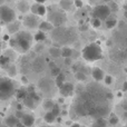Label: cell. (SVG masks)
I'll use <instances>...</instances> for the list:
<instances>
[{"mask_svg": "<svg viewBox=\"0 0 127 127\" xmlns=\"http://www.w3.org/2000/svg\"><path fill=\"white\" fill-rule=\"evenodd\" d=\"M0 18H1L2 24L9 25L11 22L16 21V12L9 6L1 4V7H0Z\"/></svg>", "mask_w": 127, "mask_h": 127, "instance_id": "obj_7", "label": "cell"}, {"mask_svg": "<svg viewBox=\"0 0 127 127\" xmlns=\"http://www.w3.org/2000/svg\"><path fill=\"white\" fill-rule=\"evenodd\" d=\"M24 103H25V105H26L27 107H29V108H35L36 106H37V100L33 99L29 94L27 95V97L24 99Z\"/></svg>", "mask_w": 127, "mask_h": 127, "instance_id": "obj_20", "label": "cell"}, {"mask_svg": "<svg viewBox=\"0 0 127 127\" xmlns=\"http://www.w3.org/2000/svg\"><path fill=\"white\" fill-rule=\"evenodd\" d=\"M17 127H26V126H25L24 124H22L21 122H20V123H19V124H18V125H17Z\"/></svg>", "mask_w": 127, "mask_h": 127, "instance_id": "obj_46", "label": "cell"}, {"mask_svg": "<svg viewBox=\"0 0 127 127\" xmlns=\"http://www.w3.org/2000/svg\"><path fill=\"white\" fill-rule=\"evenodd\" d=\"M22 81H24V83H27L28 80H26V77H22Z\"/></svg>", "mask_w": 127, "mask_h": 127, "instance_id": "obj_47", "label": "cell"}, {"mask_svg": "<svg viewBox=\"0 0 127 127\" xmlns=\"http://www.w3.org/2000/svg\"><path fill=\"white\" fill-rule=\"evenodd\" d=\"M71 127H80V126H79V125H77V124H75V125H72Z\"/></svg>", "mask_w": 127, "mask_h": 127, "instance_id": "obj_50", "label": "cell"}, {"mask_svg": "<svg viewBox=\"0 0 127 127\" xmlns=\"http://www.w3.org/2000/svg\"><path fill=\"white\" fill-rule=\"evenodd\" d=\"M24 115H25V114H24L22 112H20V110H17V113H16V116H17L18 118L20 119V121H21V118L24 117Z\"/></svg>", "mask_w": 127, "mask_h": 127, "instance_id": "obj_40", "label": "cell"}, {"mask_svg": "<svg viewBox=\"0 0 127 127\" xmlns=\"http://www.w3.org/2000/svg\"><path fill=\"white\" fill-rule=\"evenodd\" d=\"M105 24H106V27H107L108 29H112V28H114V27L117 25V20L115 19V18L109 17V18H107V19H106Z\"/></svg>", "mask_w": 127, "mask_h": 127, "instance_id": "obj_27", "label": "cell"}, {"mask_svg": "<svg viewBox=\"0 0 127 127\" xmlns=\"http://www.w3.org/2000/svg\"><path fill=\"white\" fill-rule=\"evenodd\" d=\"M127 90V83H124L123 84V92H126Z\"/></svg>", "mask_w": 127, "mask_h": 127, "instance_id": "obj_43", "label": "cell"}, {"mask_svg": "<svg viewBox=\"0 0 127 127\" xmlns=\"http://www.w3.org/2000/svg\"><path fill=\"white\" fill-rule=\"evenodd\" d=\"M51 38L57 44L67 45L68 42H71L76 39V33L74 32L72 29L66 28L65 26L55 27V29L51 31Z\"/></svg>", "mask_w": 127, "mask_h": 127, "instance_id": "obj_3", "label": "cell"}, {"mask_svg": "<svg viewBox=\"0 0 127 127\" xmlns=\"http://www.w3.org/2000/svg\"><path fill=\"white\" fill-rule=\"evenodd\" d=\"M123 118L127 121V112H124V114H123Z\"/></svg>", "mask_w": 127, "mask_h": 127, "instance_id": "obj_45", "label": "cell"}, {"mask_svg": "<svg viewBox=\"0 0 127 127\" xmlns=\"http://www.w3.org/2000/svg\"><path fill=\"white\" fill-rule=\"evenodd\" d=\"M17 7H18V9H19L20 12H22V13L27 12V11L30 9V7H29L28 2H27L26 0H20V1L17 3Z\"/></svg>", "mask_w": 127, "mask_h": 127, "instance_id": "obj_21", "label": "cell"}, {"mask_svg": "<svg viewBox=\"0 0 127 127\" xmlns=\"http://www.w3.org/2000/svg\"><path fill=\"white\" fill-rule=\"evenodd\" d=\"M33 38H35V40L37 42H42L46 40L47 36H46V32H44V31H41V30H38L37 32H36V35L33 36Z\"/></svg>", "mask_w": 127, "mask_h": 127, "instance_id": "obj_23", "label": "cell"}, {"mask_svg": "<svg viewBox=\"0 0 127 127\" xmlns=\"http://www.w3.org/2000/svg\"><path fill=\"white\" fill-rule=\"evenodd\" d=\"M45 67H46V62H45V59L42 57H40V56L36 57L35 59L32 60V63H31V69L35 72L44 71Z\"/></svg>", "mask_w": 127, "mask_h": 127, "instance_id": "obj_10", "label": "cell"}, {"mask_svg": "<svg viewBox=\"0 0 127 127\" xmlns=\"http://www.w3.org/2000/svg\"><path fill=\"white\" fill-rule=\"evenodd\" d=\"M27 95H28V90H26V89H18V92H17V97L19 99H25L27 97Z\"/></svg>", "mask_w": 127, "mask_h": 127, "instance_id": "obj_33", "label": "cell"}, {"mask_svg": "<svg viewBox=\"0 0 127 127\" xmlns=\"http://www.w3.org/2000/svg\"><path fill=\"white\" fill-rule=\"evenodd\" d=\"M49 54H50V56L54 58L60 57V56H62V48H59V47H51V48L49 49Z\"/></svg>", "mask_w": 127, "mask_h": 127, "instance_id": "obj_24", "label": "cell"}, {"mask_svg": "<svg viewBox=\"0 0 127 127\" xmlns=\"http://www.w3.org/2000/svg\"><path fill=\"white\" fill-rule=\"evenodd\" d=\"M124 17L127 19V11H124Z\"/></svg>", "mask_w": 127, "mask_h": 127, "instance_id": "obj_48", "label": "cell"}, {"mask_svg": "<svg viewBox=\"0 0 127 127\" xmlns=\"http://www.w3.org/2000/svg\"><path fill=\"white\" fill-rule=\"evenodd\" d=\"M30 11H31V13L38 16V17H42V16L47 15V12H48L47 8L44 6V4L37 3V2H35L32 6H30Z\"/></svg>", "mask_w": 127, "mask_h": 127, "instance_id": "obj_11", "label": "cell"}, {"mask_svg": "<svg viewBox=\"0 0 127 127\" xmlns=\"http://www.w3.org/2000/svg\"><path fill=\"white\" fill-rule=\"evenodd\" d=\"M105 84L106 85H110V84L113 83V77L112 76H109V75H107V76H105Z\"/></svg>", "mask_w": 127, "mask_h": 127, "instance_id": "obj_37", "label": "cell"}, {"mask_svg": "<svg viewBox=\"0 0 127 127\" xmlns=\"http://www.w3.org/2000/svg\"><path fill=\"white\" fill-rule=\"evenodd\" d=\"M65 60H66V62H65L66 65H69V64H70V58H65Z\"/></svg>", "mask_w": 127, "mask_h": 127, "instance_id": "obj_44", "label": "cell"}, {"mask_svg": "<svg viewBox=\"0 0 127 127\" xmlns=\"http://www.w3.org/2000/svg\"><path fill=\"white\" fill-rule=\"evenodd\" d=\"M24 26H26L27 28L29 29H36L38 27L39 28V25H40V21H39V17L33 13H30V15H26L24 17Z\"/></svg>", "mask_w": 127, "mask_h": 127, "instance_id": "obj_9", "label": "cell"}, {"mask_svg": "<svg viewBox=\"0 0 127 127\" xmlns=\"http://www.w3.org/2000/svg\"><path fill=\"white\" fill-rule=\"evenodd\" d=\"M124 10L127 11V4H125V6H124Z\"/></svg>", "mask_w": 127, "mask_h": 127, "instance_id": "obj_49", "label": "cell"}, {"mask_svg": "<svg viewBox=\"0 0 127 127\" xmlns=\"http://www.w3.org/2000/svg\"><path fill=\"white\" fill-rule=\"evenodd\" d=\"M54 29H55V26H54L50 21H41L39 25V30L44 31V32L53 31Z\"/></svg>", "mask_w": 127, "mask_h": 127, "instance_id": "obj_17", "label": "cell"}, {"mask_svg": "<svg viewBox=\"0 0 127 127\" xmlns=\"http://www.w3.org/2000/svg\"><path fill=\"white\" fill-rule=\"evenodd\" d=\"M74 4L76 8H81L83 7V1L81 0H74Z\"/></svg>", "mask_w": 127, "mask_h": 127, "instance_id": "obj_38", "label": "cell"}, {"mask_svg": "<svg viewBox=\"0 0 127 127\" xmlns=\"http://www.w3.org/2000/svg\"><path fill=\"white\" fill-rule=\"evenodd\" d=\"M15 93H16L15 83L10 78L2 77L0 79V99L2 101L7 100L10 97H12Z\"/></svg>", "mask_w": 127, "mask_h": 127, "instance_id": "obj_6", "label": "cell"}, {"mask_svg": "<svg viewBox=\"0 0 127 127\" xmlns=\"http://www.w3.org/2000/svg\"><path fill=\"white\" fill-rule=\"evenodd\" d=\"M42 106H44L45 109H47L49 112V110H51L55 107V104H54V101L51 100V99H46V100L42 103Z\"/></svg>", "mask_w": 127, "mask_h": 127, "instance_id": "obj_29", "label": "cell"}, {"mask_svg": "<svg viewBox=\"0 0 127 127\" xmlns=\"http://www.w3.org/2000/svg\"><path fill=\"white\" fill-rule=\"evenodd\" d=\"M92 26L94 28H99L101 26V20L98 19V18H93L92 19Z\"/></svg>", "mask_w": 127, "mask_h": 127, "instance_id": "obj_36", "label": "cell"}, {"mask_svg": "<svg viewBox=\"0 0 127 127\" xmlns=\"http://www.w3.org/2000/svg\"><path fill=\"white\" fill-rule=\"evenodd\" d=\"M118 121H119L118 117H117L116 115H113V114L110 115L109 118H108V123H109L110 125H116V124L118 123Z\"/></svg>", "mask_w": 127, "mask_h": 127, "instance_id": "obj_35", "label": "cell"}, {"mask_svg": "<svg viewBox=\"0 0 127 127\" xmlns=\"http://www.w3.org/2000/svg\"><path fill=\"white\" fill-rule=\"evenodd\" d=\"M110 13H112V9L107 4H97L96 7H94L92 11V17L93 18H98L100 20L107 19L110 17Z\"/></svg>", "mask_w": 127, "mask_h": 127, "instance_id": "obj_8", "label": "cell"}, {"mask_svg": "<svg viewBox=\"0 0 127 127\" xmlns=\"http://www.w3.org/2000/svg\"><path fill=\"white\" fill-rule=\"evenodd\" d=\"M94 1H98V0H94Z\"/></svg>", "mask_w": 127, "mask_h": 127, "instance_id": "obj_52", "label": "cell"}, {"mask_svg": "<svg viewBox=\"0 0 127 127\" xmlns=\"http://www.w3.org/2000/svg\"><path fill=\"white\" fill-rule=\"evenodd\" d=\"M72 6H75V4L74 1H71V0H60L59 2V7L65 11H70Z\"/></svg>", "mask_w": 127, "mask_h": 127, "instance_id": "obj_19", "label": "cell"}, {"mask_svg": "<svg viewBox=\"0 0 127 127\" xmlns=\"http://www.w3.org/2000/svg\"><path fill=\"white\" fill-rule=\"evenodd\" d=\"M75 77H76V79L77 80H79V81H85L86 79H87V76H86V74L84 71H77L76 74H75Z\"/></svg>", "mask_w": 127, "mask_h": 127, "instance_id": "obj_32", "label": "cell"}, {"mask_svg": "<svg viewBox=\"0 0 127 127\" xmlns=\"http://www.w3.org/2000/svg\"><path fill=\"white\" fill-rule=\"evenodd\" d=\"M59 93L64 97H68L74 93V85L70 83H65L62 87H59Z\"/></svg>", "mask_w": 127, "mask_h": 127, "instance_id": "obj_12", "label": "cell"}, {"mask_svg": "<svg viewBox=\"0 0 127 127\" xmlns=\"http://www.w3.org/2000/svg\"><path fill=\"white\" fill-rule=\"evenodd\" d=\"M47 15H48V21H50L55 27H63L67 22L65 10H63L60 7H49Z\"/></svg>", "mask_w": 127, "mask_h": 127, "instance_id": "obj_5", "label": "cell"}, {"mask_svg": "<svg viewBox=\"0 0 127 127\" xmlns=\"http://www.w3.org/2000/svg\"><path fill=\"white\" fill-rule=\"evenodd\" d=\"M62 74V71H60V68L59 67H57L56 65H51V75L53 76H55V77H57L58 75H60Z\"/></svg>", "mask_w": 127, "mask_h": 127, "instance_id": "obj_34", "label": "cell"}, {"mask_svg": "<svg viewBox=\"0 0 127 127\" xmlns=\"http://www.w3.org/2000/svg\"><path fill=\"white\" fill-rule=\"evenodd\" d=\"M37 3H41V4H44L45 2H46V0H35Z\"/></svg>", "mask_w": 127, "mask_h": 127, "instance_id": "obj_42", "label": "cell"}, {"mask_svg": "<svg viewBox=\"0 0 127 127\" xmlns=\"http://www.w3.org/2000/svg\"><path fill=\"white\" fill-rule=\"evenodd\" d=\"M4 123H6L7 127H17V125L20 123V119L16 115H10L6 118Z\"/></svg>", "mask_w": 127, "mask_h": 127, "instance_id": "obj_15", "label": "cell"}, {"mask_svg": "<svg viewBox=\"0 0 127 127\" xmlns=\"http://www.w3.org/2000/svg\"><path fill=\"white\" fill-rule=\"evenodd\" d=\"M6 69H7V74L9 75V77H15L17 75V68H16V66L13 64L9 65Z\"/></svg>", "mask_w": 127, "mask_h": 127, "instance_id": "obj_26", "label": "cell"}, {"mask_svg": "<svg viewBox=\"0 0 127 127\" xmlns=\"http://www.w3.org/2000/svg\"><path fill=\"white\" fill-rule=\"evenodd\" d=\"M51 112H53L54 114H55L56 116H57V115L59 114V107H58V105H55V107H54L53 109H51Z\"/></svg>", "mask_w": 127, "mask_h": 127, "instance_id": "obj_39", "label": "cell"}, {"mask_svg": "<svg viewBox=\"0 0 127 127\" xmlns=\"http://www.w3.org/2000/svg\"><path fill=\"white\" fill-rule=\"evenodd\" d=\"M113 96L98 84H90L81 90L75 100V112L80 116L103 118L109 112V101Z\"/></svg>", "mask_w": 127, "mask_h": 127, "instance_id": "obj_1", "label": "cell"}, {"mask_svg": "<svg viewBox=\"0 0 127 127\" xmlns=\"http://www.w3.org/2000/svg\"><path fill=\"white\" fill-rule=\"evenodd\" d=\"M9 65H11V60L9 57H7L6 55L1 56V67L2 68H7Z\"/></svg>", "mask_w": 127, "mask_h": 127, "instance_id": "obj_31", "label": "cell"}, {"mask_svg": "<svg viewBox=\"0 0 127 127\" xmlns=\"http://www.w3.org/2000/svg\"><path fill=\"white\" fill-rule=\"evenodd\" d=\"M81 57L89 63H95L103 58V49L98 42H90L81 50Z\"/></svg>", "mask_w": 127, "mask_h": 127, "instance_id": "obj_4", "label": "cell"}, {"mask_svg": "<svg viewBox=\"0 0 127 127\" xmlns=\"http://www.w3.org/2000/svg\"><path fill=\"white\" fill-rule=\"evenodd\" d=\"M72 56V49L68 46L62 47V57L64 58H71Z\"/></svg>", "mask_w": 127, "mask_h": 127, "instance_id": "obj_22", "label": "cell"}, {"mask_svg": "<svg viewBox=\"0 0 127 127\" xmlns=\"http://www.w3.org/2000/svg\"><path fill=\"white\" fill-rule=\"evenodd\" d=\"M7 30L10 35H16L17 32H19V22L13 21L11 24L7 25Z\"/></svg>", "mask_w": 127, "mask_h": 127, "instance_id": "obj_18", "label": "cell"}, {"mask_svg": "<svg viewBox=\"0 0 127 127\" xmlns=\"http://www.w3.org/2000/svg\"><path fill=\"white\" fill-rule=\"evenodd\" d=\"M124 127H127V124H126V125H125V126H124Z\"/></svg>", "mask_w": 127, "mask_h": 127, "instance_id": "obj_51", "label": "cell"}, {"mask_svg": "<svg viewBox=\"0 0 127 127\" xmlns=\"http://www.w3.org/2000/svg\"><path fill=\"white\" fill-rule=\"evenodd\" d=\"M92 76L96 81H100V80H103V79H105V74H104L103 69H101V68H98V67L93 68Z\"/></svg>", "mask_w": 127, "mask_h": 127, "instance_id": "obj_14", "label": "cell"}, {"mask_svg": "<svg viewBox=\"0 0 127 127\" xmlns=\"http://www.w3.org/2000/svg\"><path fill=\"white\" fill-rule=\"evenodd\" d=\"M20 122H21L26 127H31L33 125V123H35V117L30 114H25Z\"/></svg>", "mask_w": 127, "mask_h": 127, "instance_id": "obj_16", "label": "cell"}, {"mask_svg": "<svg viewBox=\"0 0 127 127\" xmlns=\"http://www.w3.org/2000/svg\"><path fill=\"white\" fill-rule=\"evenodd\" d=\"M56 115L54 114L51 110H49V112H47L46 114H45V117H44V119H45V122H47L48 124H51V123H54V121H55V118H56Z\"/></svg>", "mask_w": 127, "mask_h": 127, "instance_id": "obj_25", "label": "cell"}, {"mask_svg": "<svg viewBox=\"0 0 127 127\" xmlns=\"http://www.w3.org/2000/svg\"><path fill=\"white\" fill-rule=\"evenodd\" d=\"M33 36L29 31H19L9 39V45L13 50L20 54H26L32 46Z\"/></svg>", "mask_w": 127, "mask_h": 127, "instance_id": "obj_2", "label": "cell"}, {"mask_svg": "<svg viewBox=\"0 0 127 127\" xmlns=\"http://www.w3.org/2000/svg\"><path fill=\"white\" fill-rule=\"evenodd\" d=\"M106 124H107V122L104 118H96L92 127H106Z\"/></svg>", "mask_w": 127, "mask_h": 127, "instance_id": "obj_28", "label": "cell"}, {"mask_svg": "<svg viewBox=\"0 0 127 127\" xmlns=\"http://www.w3.org/2000/svg\"><path fill=\"white\" fill-rule=\"evenodd\" d=\"M55 84L58 86V88L62 87L64 84H65V75L64 74L58 75V76L56 77V79H55Z\"/></svg>", "mask_w": 127, "mask_h": 127, "instance_id": "obj_30", "label": "cell"}, {"mask_svg": "<svg viewBox=\"0 0 127 127\" xmlns=\"http://www.w3.org/2000/svg\"><path fill=\"white\" fill-rule=\"evenodd\" d=\"M53 86H54V83L49 78H42L41 80L39 81V88L45 93L50 92Z\"/></svg>", "mask_w": 127, "mask_h": 127, "instance_id": "obj_13", "label": "cell"}, {"mask_svg": "<svg viewBox=\"0 0 127 127\" xmlns=\"http://www.w3.org/2000/svg\"><path fill=\"white\" fill-rule=\"evenodd\" d=\"M122 107L124 108V110H125V112H127V99H125V100L122 103Z\"/></svg>", "mask_w": 127, "mask_h": 127, "instance_id": "obj_41", "label": "cell"}]
</instances>
